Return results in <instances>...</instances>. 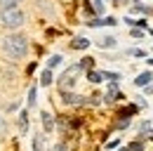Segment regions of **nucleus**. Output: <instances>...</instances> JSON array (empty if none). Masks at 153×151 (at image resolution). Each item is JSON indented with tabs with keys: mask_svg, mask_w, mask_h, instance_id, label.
<instances>
[{
	"mask_svg": "<svg viewBox=\"0 0 153 151\" xmlns=\"http://www.w3.org/2000/svg\"><path fill=\"white\" fill-rule=\"evenodd\" d=\"M42 125H45V132H52L54 120H52V116H50V113H42Z\"/></svg>",
	"mask_w": 153,
	"mask_h": 151,
	"instance_id": "423d86ee",
	"label": "nucleus"
},
{
	"mask_svg": "<svg viewBox=\"0 0 153 151\" xmlns=\"http://www.w3.org/2000/svg\"><path fill=\"white\" fill-rule=\"evenodd\" d=\"M59 61H61V57H59V55H54L52 59H50V69H52V66H57Z\"/></svg>",
	"mask_w": 153,
	"mask_h": 151,
	"instance_id": "dca6fc26",
	"label": "nucleus"
},
{
	"mask_svg": "<svg viewBox=\"0 0 153 151\" xmlns=\"http://www.w3.org/2000/svg\"><path fill=\"white\" fill-rule=\"evenodd\" d=\"M17 2L19 0H0V7L2 10H10V7H17Z\"/></svg>",
	"mask_w": 153,
	"mask_h": 151,
	"instance_id": "1a4fd4ad",
	"label": "nucleus"
},
{
	"mask_svg": "<svg viewBox=\"0 0 153 151\" xmlns=\"http://www.w3.org/2000/svg\"><path fill=\"white\" fill-rule=\"evenodd\" d=\"M127 55H132V57H146V52H141V50H127Z\"/></svg>",
	"mask_w": 153,
	"mask_h": 151,
	"instance_id": "4468645a",
	"label": "nucleus"
},
{
	"mask_svg": "<svg viewBox=\"0 0 153 151\" xmlns=\"http://www.w3.org/2000/svg\"><path fill=\"white\" fill-rule=\"evenodd\" d=\"M132 36H134V38H141V36H144V33H141L139 28H132Z\"/></svg>",
	"mask_w": 153,
	"mask_h": 151,
	"instance_id": "4be33fe9",
	"label": "nucleus"
},
{
	"mask_svg": "<svg viewBox=\"0 0 153 151\" xmlns=\"http://www.w3.org/2000/svg\"><path fill=\"white\" fill-rule=\"evenodd\" d=\"M78 69H80V66H71V69H68V71L64 73V78L59 80V85H61V87H66V85H71V83H73V73H78Z\"/></svg>",
	"mask_w": 153,
	"mask_h": 151,
	"instance_id": "7ed1b4c3",
	"label": "nucleus"
},
{
	"mask_svg": "<svg viewBox=\"0 0 153 151\" xmlns=\"http://www.w3.org/2000/svg\"><path fill=\"white\" fill-rule=\"evenodd\" d=\"M40 83H42V85H50V83H52V71H50V69H47V71L42 73V78H40Z\"/></svg>",
	"mask_w": 153,
	"mask_h": 151,
	"instance_id": "f8f14e48",
	"label": "nucleus"
},
{
	"mask_svg": "<svg viewBox=\"0 0 153 151\" xmlns=\"http://www.w3.org/2000/svg\"><path fill=\"white\" fill-rule=\"evenodd\" d=\"M87 45H90V40H87V38H76V40L71 43V47H73V50H85Z\"/></svg>",
	"mask_w": 153,
	"mask_h": 151,
	"instance_id": "39448f33",
	"label": "nucleus"
},
{
	"mask_svg": "<svg viewBox=\"0 0 153 151\" xmlns=\"http://www.w3.org/2000/svg\"><path fill=\"white\" fill-rule=\"evenodd\" d=\"M0 21H2V26H7V28H17L24 24V14H21L19 7H10V10H2L0 12Z\"/></svg>",
	"mask_w": 153,
	"mask_h": 151,
	"instance_id": "f03ea898",
	"label": "nucleus"
},
{
	"mask_svg": "<svg viewBox=\"0 0 153 151\" xmlns=\"http://www.w3.org/2000/svg\"><path fill=\"white\" fill-rule=\"evenodd\" d=\"M64 102H66V104H82L85 97H80V94H76V92H64Z\"/></svg>",
	"mask_w": 153,
	"mask_h": 151,
	"instance_id": "20e7f679",
	"label": "nucleus"
},
{
	"mask_svg": "<svg viewBox=\"0 0 153 151\" xmlns=\"http://www.w3.org/2000/svg\"><path fill=\"white\" fill-rule=\"evenodd\" d=\"M141 147H144L141 142H134V144H132V147H130V149H132V151H139V149H141Z\"/></svg>",
	"mask_w": 153,
	"mask_h": 151,
	"instance_id": "412c9836",
	"label": "nucleus"
},
{
	"mask_svg": "<svg viewBox=\"0 0 153 151\" xmlns=\"http://www.w3.org/2000/svg\"><path fill=\"white\" fill-rule=\"evenodd\" d=\"M134 12H144V14H146L149 7H144V5H134Z\"/></svg>",
	"mask_w": 153,
	"mask_h": 151,
	"instance_id": "6ab92c4d",
	"label": "nucleus"
},
{
	"mask_svg": "<svg viewBox=\"0 0 153 151\" xmlns=\"http://www.w3.org/2000/svg\"><path fill=\"white\" fill-rule=\"evenodd\" d=\"M87 78H90L92 83H99V80L104 78V73H99V71H90V73H87Z\"/></svg>",
	"mask_w": 153,
	"mask_h": 151,
	"instance_id": "9b49d317",
	"label": "nucleus"
},
{
	"mask_svg": "<svg viewBox=\"0 0 153 151\" xmlns=\"http://www.w3.org/2000/svg\"><path fill=\"white\" fill-rule=\"evenodd\" d=\"M132 113H137V106H127V109H123V111H120V116H123V118L127 120V118H130Z\"/></svg>",
	"mask_w": 153,
	"mask_h": 151,
	"instance_id": "9d476101",
	"label": "nucleus"
},
{
	"mask_svg": "<svg viewBox=\"0 0 153 151\" xmlns=\"http://www.w3.org/2000/svg\"><path fill=\"white\" fill-rule=\"evenodd\" d=\"M28 104H36V90L31 87V92H28Z\"/></svg>",
	"mask_w": 153,
	"mask_h": 151,
	"instance_id": "a211bd4d",
	"label": "nucleus"
},
{
	"mask_svg": "<svg viewBox=\"0 0 153 151\" xmlns=\"http://www.w3.org/2000/svg\"><path fill=\"white\" fill-rule=\"evenodd\" d=\"M149 61H151V64H153V59H149Z\"/></svg>",
	"mask_w": 153,
	"mask_h": 151,
	"instance_id": "b1692460",
	"label": "nucleus"
},
{
	"mask_svg": "<svg viewBox=\"0 0 153 151\" xmlns=\"http://www.w3.org/2000/svg\"><path fill=\"white\" fill-rule=\"evenodd\" d=\"M94 10H97V12H99V14L104 12V5H101V0H97V2H94Z\"/></svg>",
	"mask_w": 153,
	"mask_h": 151,
	"instance_id": "aec40b11",
	"label": "nucleus"
},
{
	"mask_svg": "<svg viewBox=\"0 0 153 151\" xmlns=\"http://www.w3.org/2000/svg\"><path fill=\"white\" fill-rule=\"evenodd\" d=\"M99 45H101V47H113V45H115V38L113 36H106V38L99 40Z\"/></svg>",
	"mask_w": 153,
	"mask_h": 151,
	"instance_id": "6e6552de",
	"label": "nucleus"
},
{
	"mask_svg": "<svg viewBox=\"0 0 153 151\" xmlns=\"http://www.w3.org/2000/svg\"><path fill=\"white\" fill-rule=\"evenodd\" d=\"M54 151H64V144H59V147H57V149H54Z\"/></svg>",
	"mask_w": 153,
	"mask_h": 151,
	"instance_id": "5701e85b",
	"label": "nucleus"
},
{
	"mask_svg": "<svg viewBox=\"0 0 153 151\" xmlns=\"http://www.w3.org/2000/svg\"><path fill=\"white\" fill-rule=\"evenodd\" d=\"M151 80H153V73H149V71H146V73H141L139 78H137V85H149Z\"/></svg>",
	"mask_w": 153,
	"mask_h": 151,
	"instance_id": "0eeeda50",
	"label": "nucleus"
},
{
	"mask_svg": "<svg viewBox=\"0 0 153 151\" xmlns=\"http://www.w3.org/2000/svg\"><path fill=\"white\" fill-rule=\"evenodd\" d=\"M5 132H7V123H5V120H2V116H0V137H2Z\"/></svg>",
	"mask_w": 153,
	"mask_h": 151,
	"instance_id": "2eb2a0df",
	"label": "nucleus"
},
{
	"mask_svg": "<svg viewBox=\"0 0 153 151\" xmlns=\"http://www.w3.org/2000/svg\"><path fill=\"white\" fill-rule=\"evenodd\" d=\"M19 125H21V130L26 132V128H28V118H26V113H21V118H19Z\"/></svg>",
	"mask_w": 153,
	"mask_h": 151,
	"instance_id": "ddd939ff",
	"label": "nucleus"
},
{
	"mask_svg": "<svg viewBox=\"0 0 153 151\" xmlns=\"http://www.w3.org/2000/svg\"><path fill=\"white\" fill-rule=\"evenodd\" d=\"M33 144H36V151H42V137H36Z\"/></svg>",
	"mask_w": 153,
	"mask_h": 151,
	"instance_id": "f3484780",
	"label": "nucleus"
},
{
	"mask_svg": "<svg viewBox=\"0 0 153 151\" xmlns=\"http://www.w3.org/2000/svg\"><path fill=\"white\" fill-rule=\"evenodd\" d=\"M2 47H5V52L12 57V59H21V57L26 55V50H28V43H26V38L21 36V33H12V36L5 38Z\"/></svg>",
	"mask_w": 153,
	"mask_h": 151,
	"instance_id": "f257e3e1",
	"label": "nucleus"
}]
</instances>
